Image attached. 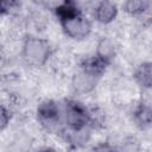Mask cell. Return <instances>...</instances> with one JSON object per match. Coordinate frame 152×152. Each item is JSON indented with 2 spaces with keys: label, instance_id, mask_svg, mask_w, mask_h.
I'll list each match as a JSON object with an SVG mask.
<instances>
[{
  "label": "cell",
  "instance_id": "obj_1",
  "mask_svg": "<svg viewBox=\"0 0 152 152\" xmlns=\"http://www.w3.org/2000/svg\"><path fill=\"white\" fill-rule=\"evenodd\" d=\"M63 31L72 39H84L91 31L90 20L82 13L81 8L74 1H64L55 10Z\"/></svg>",
  "mask_w": 152,
  "mask_h": 152
},
{
  "label": "cell",
  "instance_id": "obj_2",
  "mask_svg": "<svg viewBox=\"0 0 152 152\" xmlns=\"http://www.w3.org/2000/svg\"><path fill=\"white\" fill-rule=\"evenodd\" d=\"M61 106V115H59V126L65 125L72 132H82L91 120V115L88 109L78 101L75 100H65Z\"/></svg>",
  "mask_w": 152,
  "mask_h": 152
},
{
  "label": "cell",
  "instance_id": "obj_3",
  "mask_svg": "<svg viewBox=\"0 0 152 152\" xmlns=\"http://www.w3.org/2000/svg\"><path fill=\"white\" fill-rule=\"evenodd\" d=\"M50 56L48 42L39 38H28L23 48V57L31 65H42Z\"/></svg>",
  "mask_w": 152,
  "mask_h": 152
},
{
  "label": "cell",
  "instance_id": "obj_4",
  "mask_svg": "<svg viewBox=\"0 0 152 152\" xmlns=\"http://www.w3.org/2000/svg\"><path fill=\"white\" fill-rule=\"evenodd\" d=\"M38 120L48 129H55L59 127V115L61 106L56 101H44L39 104L37 109Z\"/></svg>",
  "mask_w": 152,
  "mask_h": 152
},
{
  "label": "cell",
  "instance_id": "obj_5",
  "mask_svg": "<svg viewBox=\"0 0 152 152\" xmlns=\"http://www.w3.org/2000/svg\"><path fill=\"white\" fill-rule=\"evenodd\" d=\"M109 62H110V59L106 58L104 56H102L100 53L89 56L81 62L80 66L82 70V75L87 76L88 78L100 77L106 71V68L109 65Z\"/></svg>",
  "mask_w": 152,
  "mask_h": 152
},
{
  "label": "cell",
  "instance_id": "obj_6",
  "mask_svg": "<svg viewBox=\"0 0 152 152\" xmlns=\"http://www.w3.org/2000/svg\"><path fill=\"white\" fill-rule=\"evenodd\" d=\"M118 14V7L115 4L110 1H101L96 5L94 10L95 19L101 24H109L112 23Z\"/></svg>",
  "mask_w": 152,
  "mask_h": 152
},
{
  "label": "cell",
  "instance_id": "obj_7",
  "mask_svg": "<svg viewBox=\"0 0 152 152\" xmlns=\"http://www.w3.org/2000/svg\"><path fill=\"white\" fill-rule=\"evenodd\" d=\"M134 80L142 88H152V62L141 63L134 71Z\"/></svg>",
  "mask_w": 152,
  "mask_h": 152
},
{
  "label": "cell",
  "instance_id": "obj_8",
  "mask_svg": "<svg viewBox=\"0 0 152 152\" xmlns=\"http://www.w3.org/2000/svg\"><path fill=\"white\" fill-rule=\"evenodd\" d=\"M134 121L138 126L145 128L152 125V106L147 103H139L133 112Z\"/></svg>",
  "mask_w": 152,
  "mask_h": 152
},
{
  "label": "cell",
  "instance_id": "obj_9",
  "mask_svg": "<svg viewBox=\"0 0 152 152\" xmlns=\"http://www.w3.org/2000/svg\"><path fill=\"white\" fill-rule=\"evenodd\" d=\"M148 2L147 1H126L124 4V8L127 13L132 14V15H138V14H141L144 13L147 7H148Z\"/></svg>",
  "mask_w": 152,
  "mask_h": 152
},
{
  "label": "cell",
  "instance_id": "obj_10",
  "mask_svg": "<svg viewBox=\"0 0 152 152\" xmlns=\"http://www.w3.org/2000/svg\"><path fill=\"white\" fill-rule=\"evenodd\" d=\"M10 119H11V115H10V110L5 108V106L1 107V129H4L8 122H10Z\"/></svg>",
  "mask_w": 152,
  "mask_h": 152
},
{
  "label": "cell",
  "instance_id": "obj_11",
  "mask_svg": "<svg viewBox=\"0 0 152 152\" xmlns=\"http://www.w3.org/2000/svg\"><path fill=\"white\" fill-rule=\"evenodd\" d=\"M95 152H115V150L108 145H101L95 150Z\"/></svg>",
  "mask_w": 152,
  "mask_h": 152
},
{
  "label": "cell",
  "instance_id": "obj_12",
  "mask_svg": "<svg viewBox=\"0 0 152 152\" xmlns=\"http://www.w3.org/2000/svg\"><path fill=\"white\" fill-rule=\"evenodd\" d=\"M37 152H57V151L53 150V148H50V147H45V148H42V150L37 151Z\"/></svg>",
  "mask_w": 152,
  "mask_h": 152
}]
</instances>
